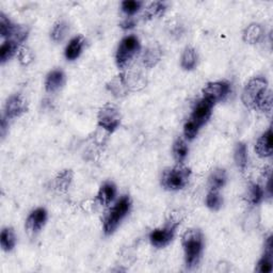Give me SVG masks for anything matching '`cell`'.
<instances>
[{
	"instance_id": "obj_1",
	"label": "cell",
	"mask_w": 273,
	"mask_h": 273,
	"mask_svg": "<svg viewBox=\"0 0 273 273\" xmlns=\"http://www.w3.org/2000/svg\"><path fill=\"white\" fill-rule=\"evenodd\" d=\"M243 104L250 109L270 112L272 109V95L268 90V81L264 77H254L250 80L242 92Z\"/></svg>"
},
{
	"instance_id": "obj_2",
	"label": "cell",
	"mask_w": 273,
	"mask_h": 273,
	"mask_svg": "<svg viewBox=\"0 0 273 273\" xmlns=\"http://www.w3.org/2000/svg\"><path fill=\"white\" fill-rule=\"evenodd\" d=\"M183 248L185 261L188 269L198 266L204 249V238L200 230H188L183 235Z\"/></svg>"
},
{
	"instance_id": "obj_3",
	"label": "cell",
	"mask_w": 273,
	"mask_h": 273,
	"mask_svg": "<svg viewBox=\"0 0 273 273\" xmlns=\"http://www.w3.org/2000/svg\"><path fill=\"white\" fill-rule=\"evenodd\" d=\"M131 201L129 197H122L105 215L104 219V232L107 236L115 233L122 220L126 217L130 210Z\"/></svg>"
},
{
	"instance_id": "obj_4",
	"label": "cell",
	"mask_w": 273,
	"mask_h": 273,
	"mask_svg": "<svg viewBox=\"0 0 273 273\" xmlns=\"http://www.w3.org/2000/svg\"><path fill=\"white\" fill-rule=\"evenodd\" d=\"M190 175L191 170L183 163H178L176 167L165 171L161 177V185L170 191L184 189L189 183Z\"/></svg>"
},
{
	"instance_id": "obj_5",
	"label": "cell",
	"mask_w": 273,
	"mask_h": 273,
	"mask_svg": "<svg viewBox=\"0 0 273 273\" xmlns=\"http://www.w3.org/2000/svg\"><path fill=\"white\" fill-rule=\"evenodd\" d=\"M139 39L134 36L125 37L118 47L116 60L120 68H124L140 50Z\"/></svg>"
},
{
	"instance_id": "obj_6",
	"label": "cell",
	"mask_w": 273,
	"mask_h": 273,
	"mask_svg": "<svg viewBox=\"0 0 273 273\" xmlns=\"http://www.w3.org/2000/svg\"><path fill=\"white\" fill-rule=\"evenodd\" d=\"M180 224L179 220L171 219L168 223L160 229L154 230L150 234V241L151 243L158 249L167 247L171 241L173 240L177 226Z\"/></svg>"
},
{
	"instance_id": "obj_7",
	"label": "cell",
	"mask_w": 273,
	"mask_h": 273,
	"mask_svg": "<svg viewBox=\"0 0 273 273\" xmlns=\"http://www.w3.org/2000/svg\"><path fill=\"white\" fill-rule=\"evenodd\" d=\"M121 119L120 110L110 104L100 108L97 116L99 127L108 132H113L118 129L121 124Z\"/></svg>"
},
{
	"instance_id": "obj_8",
	"label": "cell",
	"mask_w": 273,
	"mask_h": 273,
	"mask_svg": "<svg viewBox=\"0 0 273 273\" xmlns=\"http://www.w3.org/2000/svg\"><path fill=\"white\" fill-rule=\"evenodd\" d=\"M231 92V85L226 81L209 83L203 90L204 98L209 100L211 104H217L226 98Z\"/></svg>"
},
{
	"instance_id": "obj_9",
	"label": "cell",
	"mask_w": 273,
	"mask_h": 273,
	"mask_svg": "<svg viewBox=\"0 0 273 273\" xmlns=\"http://www.w3.org/2000/svg\"><path fill=\"white\" fill-rule=\"evenodd\" d=\"M28 106L25 97L21 94H14L10 96L5 106V118L7 120H12L19 118L27 112Z\"/></svg>"
},
{
	"instance_id": "obj_10",
	"label": "cell",
	"mask_w": 273,
	"mask_h": 273,
	"mask_svg": "<svg viewBox=\"0 0 273 273\" xmlns=\"http://www.w3.org/2000/svg\"><path fill=\"white\" fill-rule=\"evenodd\" d=\"M213 104L207 99H205L204 97L200 99L197 104L195 105V108L192 110L190 120L198 124L200 127H202L203 125L206 124L208 120L211 117V110H212Z\"/></svg>"
},
{
	"instance_id": "obj_11",
	"label": "cell",
	"mask_w": 273,
	"mask_h": 273,
	"mask_svg": "<svg viewBox=\"0 0 273 273\" xmlns=\"http://www.w3.org/2000/svg\"><path fill=\"white\" fill-rule=\"evenodd\" d=\"M47 221V211L43 207L34 209L27 218L26 221V230L28 234L36 235L38 234Z\"/></svg>"
},
{
	"instance_id": "obj_12",
	"label": "cell",
	"mask_w": 273,
	"mask_h": 273,
	"mask_svg": "<svg viewBox=\"0 0 273 273\" xmlns=\"http://www.w3.org/2000/svg\"><path fill=\"white\" fill-rule=\"evenodd\" d=\"M273 269V244L272 237L270 236L265 243V253L259 259L256 266V272L259 273H270Z\"/></svg>"
},
{
	"instance_id": "obj_13",
	"label": "cell",
	"mask_w": 273,
	"mask_h": 273,
	"mask_svg": "<svg viewBox=\"0 0 273 273\" xmlns=\"http://www.w3.org/2000/svg\"><path fill=\"white\" fill-rule=\"evenodd\" d=\"M255 152L261 158H267L272 155V128L270 127L260 138L255 145Z\"/></svg>"
},
{
	"instance_id": "obj_14",
	"label": "cell",
	"mask_w": 273,
	"mask_h": 273,
	"mask_svg": "<svg viewBox=\"0 0 273 273\" xmlns=\"http://www.w3.org/2000/svg\"><path fill=\"white\" fill-rule=\"evenodd\" d=\"M86 45V39L83 36H77L71 40L65 48V58L70 61H74L81 54Z\"/></svg>"
},
{
	"instance_id": "obj_15",
	"label": "cell",
	"mask_w": 273,
	"mask_h": 273,
	"mask_svg": "<svg viewBox=\"0 0 273 273\" xmlns=\"http://www.w3.org/2000/svg\"><path fill=\"white\" fill-rule=\"evenodd\" d=\"M65 81V75L61 70H53L51 71L47 77L46 80H45V89H46L47 92L53 93L57 92Z\"/></svg>"
},
{
	"instance_id": "obj_16",
	"label": "cell",
	"mask_w": 273,
	"mask_h": 273,
	"mask_svg": "<svg viewBox=\"0 0 273 273\" xmlns=\"http://www.w3.org/2000/svg\"><path fill=\"white\" fill-rule=\"evenodd\" d=\"M117 196V187L116 185L111 183V181H107L104 185L99 188V191L97 193V201L100 205L107 206L113 200H115Z\"/></svg>"
},
{
	"instance_id": "obj_17",
	"label": "cell",
	"mask_w": 273,
	"mask_h": 273,
	"mask_svg": "<svg viewBox=\"0 0 273 273\" xmlns=\"http://www.w3.org/2000/svg\"><path fill=\"white\" fill-rule=\"evenodd\" d=\"M73 180V172L71 170H63L54 179V188L60 193H65L70 189Z\"/></svg>"
},
{
	"instance_id": "obj_18",
	"label": "cell",
	"mask_w": 273,
	"mask_h": 273,
	"mask_svg": "<svg viewBox=\"0 0 273 273\" xmlns=\"http://www.w3.org/2000/svg\"><path fill=\"white\" fill-rule=\"evenodd\" d=\"M0 244L5 252L12 251L16 244V236L12 227H5L0 235Z\"/></svg>"
},
{
	"instance_id": "obj_19",
	"label": "cell",
	"mask_w": 273,
	"mask_h": 273,
	"mask_svg": "<svg viewBox=\"0 0 273 273\" xmlns=\"http://www.w3.org/2000/svg\"><path fill=\"white\" fill-rule=\"evenodd\" d=\"M264 36V29L259 24H251L243 32V41L249 44L258 43Z\"/></svg>"
},
{
	"instance_id": "obj_20",
	"label": "cell",
	"mask_w": 273,
	"mask_h": 273,
	"mask_svg": "<svg viewBox=\"0 0 273 273\" xmlns=\"http://www.w3.org/2000/svg\"><path fill=\"white\" fill-rule=\"evenodd\" d=\"M198 64V53L193 47H187L181 56L180 65L185 71L195 70Z\"/></svg>"
},
{
	"instance_id": "obj_21",
	"label": "cell",
	"mask_w": 273,
	"mask_h": 273,
	"mask_svg": "<svg viewBox=\"0 0 273 273\" xmlns=\"http://www.w3.org/2000/svg\"><path fill=\"white\" fill-rule=\"evenodd\" d=\"M227 180V175L224 169H215L209 176V188L210 190L219 191L224 187Z\"/></svg>"
},
{
	"instance_id": "obj_22",
	"label": "cell",
	"mask_w": 273,
	"mask_h": 273,
	"mask_svg": "<svg viewBox=\"0 0 273 273\" xmlns=\"http://www.w3.org/2000/svg\"><path fill=\"white\" fill-rule=\"evenodd\" d=\"M161 56H162V52H161V49L159 48L158 46H150L149 48H147L145 51H144V54H143V64L146 66V67H153L155 66L159 61H160L161 59Z\"/></svg>"
},
{
	"instance_id": "obj_23",
	"label": "cell",
	"mask_w": 273,
	"mask_h": 273,
	"mask_svg": "<svg viewBox=\"0 0 273 273\" xmlns=\"http://www.w3.org/2000/svg\"><path fill=\"white\" fill-rule=\"evenodd\" d=\"M235 162L241 171H244L248 165V147L244 143L239 142L235 147Z\"/></svg>"
},
{
	"instance_id": "obj_24",
	"label": "cell",
	"mask_w": 273,
	"mask_h": 273,
	"mask_svg": "<svg viewBox=\"0 0 273 273\" xmlns=\"http://www.w3.org/2000/svg\"><path fill=\"white\" fill-rule=\"evenodd\" d=\"M189 149L183 139H177L173 144V156L177 163H183L188 156Z\"/></svg>"
},
{
	"instance_id": "obj_25",
	"label": "cell",
	"mask_w": 273,
	"mask_h": 273,
	"mask_svg": "<svg viewBox=\"0 0 273 273\" xmlns=\"http://www.w3.org/2000/svg\"><path fill=\"white\" fill-rule=\"evenodd\" d=\"M17 47L18 44L16 42L7 40L2 45V48H0V60H2V63H6L12 58V57L17 52Z\"/></svg>"
},
{
	"instance_id": "obj_26",
	"label": "cell",
	"mask_w": 273,
	"mask_h": 273,
	"mask_svg": "<svg viewBox=\"0 0 273 273\" xmlns=\"http://www.w3.org/2000/svg\"><path fill=\"white\" fill-rule=\"evenodd\" d=\"M109 89L116 96L126 95V92L128 90V86H127L126 80H125V76L120 75L117 78L113 79V80L109 85Z\"/></svg>"
},
{
	"instance_id": "obj_27",
	"label": "cell",
	"mask_w": 273,
	"mask_h": 273,
	"mask_svg": "<svg viewBox=\"0 0 273 273\" xmlns=\"http://www.w3.org/2000/svg\"><path fill=\"white\" fill-rule=\"evenodd\" d=\"M265 196L264 189L261 188L258 184H252L248 189L247 200L251 205H258L261 201H263Z\"/></svg>"
},
{
	"instance_id": "obj_28",
	"label": "cell",
	"mask_w": 273,
	"mask_h": 273,
	"mask_svg": "<svg viewBox=\"0 0 273 273\" xmlns=\"http://www.w3.org/2000/svg\"><path fill=\"white\" fill-rule=\"evenodd\" d=\"M223 199L219 191L210 190L206 197V206L211 210H219L222 207Z\"/></svg>"
},
{
	"instance_id": "obj_29",
	"label": "cell",
	"mask_w": 273,
	"mask_h": 273,
	"mask_svg": "<svg viewBox=\"0 0 273 273\" xmlns=\"http://www.w3.org/2000/svg\"><path fill=\"white\" fill-rule=\"evenodd\" d=\"M68 32V25L66 24L65 21L61 20V21H58L57 24L53 26L52 28V31H51V39L59 43L61 41L64 40V38L66 37V34Z\"/></svg>"
},
{
	"instance_id": "obj_30",
	"label": "cell",
	"mask_w": 273,
	"mask_h": 273,
	"mask_svg": "<svg viewBox=\"0 0 273 273\" xmlns=\"http://www.w3.org/2000/svg\"><path fill=\"white\" fill-rule=\"evenodd\" d=\"M28 32H29V30H28L27 27L21 26V25H14L12 31H11V33H10L8 40L14 41L17 44H19V43L24 42L27 39Z\"/></svg>"
},
{
	"instance_id": "obj_31",
	"label": "cell",
	"mask_w": 273,
	"mask_h": 273,
	"mask_svg": "<svg viewBox=\"0 0 273 273\" xmlns=\"http://www.w3.org/2000/svg\"><path fill=\"white\" fill-rule=\"evenodd\" d=\"M166 4L161 3V2H155L152 3L149 7L146 8L144 16L146 18H154L156 16H159L161 13L165 12L166 10Z\"/></svg>"
},
{
	"instance_id": "obj_32",
	"label": "cell",
	"mask_w": 273,
	"mask_h": 273,
	"mask_svg": "<svg viewBox=\"0 0 273 273\" xmlns=\"http://www.w3.org/2000/svg\"><path fill=\"white\" fill-rule=\"evenodd\" d=\"M143 6L142 2H138V0H125L122 3V11L127 15H133L141 9Z\"/></svg>"
},
{
	"instance_id": "obj_33",
	"label": "cell",
	"mask_w": 273,
	"mask_h": 273,
	"mask_svg": "<svg viewBox=\"0 0 273 273\" xmlns=\"http://www.w3.org/2000/svg\"><path fill=\"white\" fill-rule=\"evenodd\" d=\"M14 24L11 21L4 13L0 14V34L3 38H9L11 31H12Z\"/></svg>"
},
{
	"instance_id": "obj_34",
	"label": "cell",
	"mask_w": 273,
	"mask_h": 273,
	"mask_svg": "<svg viewBox=\"0 0 273 273\" xmlns=\"http://www.w3.org/2000/svg\"><path fill=\"white\" fill-rule=\"evenodd\" d=\"M200 126L198 124H196L193 121H191L190 119L185 123L184 126V134L186 137V139L188 140H193L198 135L199 131H200Z\"/></svg>"
},
{
	"instance_id": "obj_35",
	"label": "cell",
	"mask_w": 273,
	"mask_h": 273,
	"mask_svg": "<svg viewBox=\"0 0 273 273\" xmlns=\"http://www.w3.org/2000/svg\"><path fill=\"white\" fill-rule=\"evenodd\" d=\"M17 58L21 65L27 66L33 61L34 57H33V52L31 51V49H29L28 47H22L17 52Z\"/></svg>"
},
{
	"instance_id": "obj_36",
	"label": "cell",
	"mask_w": 273,
	"mask_h": 273,
	"mask_svg": "<svg viewBox=\"0 0 273 273\" xmlns=\"http://www.w3.org/2000/svg\"><path fill=\"white\" fill-rule=\"evenodd\" d=\"M134 26H135V24H134V20H133V19H131V18L126 19V20H125V21L123 22V24L121 25V27H122L123 29H125V30H127V29H131V28H133Z\"/></svg>"
}]
</instances>
